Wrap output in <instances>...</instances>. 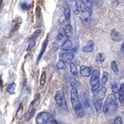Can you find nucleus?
<instances>
[{
  "mask_svg": "<svg viewBox=\"0 0 124 124\" xmlns=\"http://www.w3.org/2000/svg\"><path fill=\"white\" fill-rule=\"evenodd\" d=\"M70 100L75 115L79 118L83 117L85 116V112H84L83 109V105H82L81 102L79 100L78 90L75 88H72L70 90Z\"/></svg>",
  "mask_w": 124,
  "mask_h": 124,
  "instance_id": "obj_1",
  "label": "nucleus"
},
{
  "mask_svg": "<svg viewBox=\"0 0 124 124\" xmlns=\"http://www.w3.org/2000/svg\"><path fill=\"white\" fill-rule=\"evenodd\" d=\"M117 108H118V104H117L116 96L114 94H109L103 106V113H105L107 115L113 116L117 113Z\"/></svg>",
  "mask_w": 124,
  "mask_h": 124,
  "instance_id": "obj_2",
  "label": "nucleus"
},
{
  "mask_svg": "<svg viewBox=\"0 0 124 124\" xmlns=\"http://www.w3.org/2000/svg\"><path fill=\"white\" fill-rule=\"evenodd\" d=\"M106 91H107L106 88L102 87L101 89L93 92V94L92 96L93 103V104H94L95 109L98 113H100L102 108H102V102H103V99H104V97H105Z\"/></svg>",
  "mask_w": 124,
  "mask_h": 124,
  "instance_id": "obj_3",
  "label": "nucleus"
},
{
  "mask_svg": "<svg viewBox=\"0 0 124 124\" xmlns=\"http://www.w3.org/2000/svg\"><path fill=\"white\" fill-rule=\"evenodd\" d=\"M100 72L99 70H94L91 74L90 78V86L91 90L93 92L97 91L100 88Z\"/></svg>",
  "mask_w": 124,
  "mask_h": 124,
  "instance_id": "obj_4",
  "label": "nucleus"
},
{
  "mask_svg": "<svg viewBox=\"0 0 124 124\" xmlns=\"http://www.w3.org/2000/svg\"><path fill=\"white\" fill-rule=\"evenodd\" d=\"M55 103H56V104L58 105V107H59L60 108L62 109V110H65V111H67L68 108H67L66 101H65V98L64 93H62L61 91L59 90L55 93Z\"/></svg>",
  "mask_w": 124,
  "mask_h": 124,
  "instance_id": "obj_5",
  "label": "nucleus"
},
{
  "mask_svg": "<svg viewBox=\"0 0 124 124\" xmlns=\"http://www.w3.org/2000/svg\"><path fill=\"white\" fill-rule=\"evenodd\" d=\"M50 118V114L47 112H41L38 113L36 117L37 124H47Z\"/></svg>",
  "mask_w": 124,
  "mask_h": 124,
  "instance_id": "obj_6",
  "label": "nucleus"
},
{
  "mask_svg": "<svg viewBox=\"0 0 124 124\" xmlns=\"http://www.w3.org/2000/svg\"><path fill=\"white\" fill-rule=\"evenodd\" d=\"M74 57H75L74 53L70 52V51H65L64 53L60 54V60L63 61L64 62H71Z\"/></svg>",
  "mask_w": 124,
  "mask_h": 124,
  "instance_id": "obj_7",
  "label": "nucleus"
},
{
  "mask_svg": "<svg viewBox=\"0 0 124 124\" xmlns=\"http://www.w3.org/2000/svg\"><path fill=\"white\" fill-rule=\"evenodd\" d=\"M91 14H92V10L91 9L87 8H85V6L82 8L80 17H81V19L83 20V21H87V20L90 17Z\"/></svg>",
  "mask_w": 124,
  "mask_h": 124,
  "instance_id": "obj_8",
  "label": "nucleus"
},
{
  "mask_svg": "<svg viewBox=\"0 0 124 124\" xmlns=\"http://www.w3.org/2000/svg\"><path fill=\"white\" fill-rule=\"evenodd\" d=\"M79 73L82 76H85V77H89L91 76V69L90 67H88L85 66V65H82L79 69Z\"/></svg>",
  "mask_w": 124,
  "mask_h": 124,
  "instance_id": "obj_9",
  "label": "nucleus"
},
{
  "mask_svg": "<svg viewBox=\"0 0 124 124\" xmlns=\"http://www.w3.org/2000/svg\"><path fill=\"white\" fill-rule=\"evenodd\" d=\"M93 50H94V42L93 40H89L83 47V51L85 52H92Z\"/></svg>",
  "mask_w": 124,
  "mask_h": 124,
  "instance_id": "obj_10",
  "label": "nucleus"
},
{
  "mask_svg": "<svg viewBox=\"0 0 124 124\" xmlns=\"http://www.w3.org/2000/svg\"><path fill=\"white\" fill-rule=\"evenodd\" d=\"M61 49L64 50L65 51H70L73 49V42L68 38L66 41H65L63 44L61 45Z\"/></svg>",
  "mask_w": 124,
  "mask_h": 124,
  "instance_id": "obj_11",
  "label": "nucleus"
},
{
  "mask_svg": "<svg viewBox=\"0 0 124 124\" xmlns=\"http://www.w3.org/2000/svg\"><path fill=\"white\" fill-rule=\"evenodd\" d=\"M21 24H22V18L20 17H17L13 22V24H12V32H14V31H17L20 27V26H21Z\"/></svg>",
  "mask_w": 124,
  "mask_h": 124,
  "instance_id": "obj_12",
  "label": "nucleus"
},
{
  "mask_svg": "<svg viewBox=\"0 0 124 124\" xmlns=\"http://www.w3.org/2000/svg\"><path fill=\"white\" fill-rule=\"evenodd\" d=\"M83 1L84 0H76L75 3V13L79 14L81 13L82 8H83Z\"/></svg>",
  "mask_w": 124,
  "mask_h": 124,
  "instance_id": "obj_13",
  "label": "nucleus"
},
{
  "mask_svg": "<svg viewBox=\"0 0 124 124\" xmlns=\"http://www.w3.org/2000/svg\"><path fill=\"white\" fill-rule=\"evenodd\" d=\"M48 38H49V37H47L46 38L45 41H44L43 44H42V47H41V51H40V53H39L38 57H37V62H39V61H40V60H41V57H42V55H43L44 52H45L46 48L47 45H48Z\"/></svg>",
  "mask_w": 124,
  "mask_h": 124,
  "instance_id": "obj_14",
  "label": "nucleus"
},
{
  "mask_svg": "<svg viewBox=\"0 0 124 124\" xmlns=\"http://www.w3.org/2000/svg\"><path fill=\"white\" fill-rule=\"evenodd\" d=\"M118 99L121 103H124V83L122 84L118 90Z\"/></svg>",
  "mask_w": 124,
  "mask_h": 124,
  "instance_id": "obj_15",
  "label": "nucleus"
},
{
  "mask_svg": "<svg viewBox=\"0 0 124 124\" xmlns=\"http://www.w3.org/2000/svg\"><path fill=\"white\" fill-rule=\"evenodd\" d=\"M82 100H83V106L85 108H89V97H88L87 93H82Z\"/></svg>",
  "mask_w": 124,
  "mask_h": 124,
  "instance_id": "obj_16",
  "label": "nucleus"
},
{
  "mask_svg": "<svg viewBox=\"0 0 124 124\" xmlns=\"http://www.w3.org/2000/svg\"><path fill=\"white\" fill-rule=\"evenodd\" d=\"M66 37V34H65V27H60L59 31H58V36H57V40L59 41H63V39Z\"/></svg>",
  "mask_w": 124,
  "mask_h": 124,
  "instance_id": "obj_17",
  "label": "nucleus"
},
{
  "mask_svg": "<svg viewBox=\"0 0 124 124\" xmlns=\"http://www.w3.org/2000/svg\"><path fill=\"white\" fill-rule=\"evenodd\" d=\"M110 36H111V38L113 39V41H118L119 40L121 39V36H120L119 32L117 31H116L115 29L112 30Z\"/></svg>",
  "mask_w": 124,
  "mask_h": 124,
  "instance_id": "obj_18",
  "label": "nucleus"
},
{
  "mask_svg": "<svg viewBox=\"0 0 124 124\" xmlns=\"http://www.w3.org/2000/svg\"><path fill=\"white\" fill-rule=\"evenodd\" d=\"M65 34H66L67 38H70V37L73 35V28H72V26L70 24H67V25L65 26Z\"/></svg>",
  "mask_w": 124,
  "mask_h": 124,
  "instance_id": "obj_19",
  "label": "nucleus"
},
{
  "mask_svg": "<svg viewBox=\"0 0 124 124\" xmlns=\"http://www.w3.org/2000/svg\"><path fill=\"white\" fill-rule=\"evenodd\" d=\"M64 15H65V18L66 21H69L70 18V8L69 5H65V8H64Z\"/></svg>",
  "mask_w": 124,
  "mask_h": 124,
  "instance_id": "obj_20",
  "label": "nucleus"
},
{
  "mask_svg": "<svg viewBox=\"0 0 124 124\" xmlns=\"http://www.w3.org/2000/svg\"><path fill=\"white\" fill-rule=\"evenodd\" d=\"M104 60H105L104 54L102 53V52L98 53V54H97V55H96V57H95V61L97 62L98 64L103 63V62L104 61Z\"/></svg>",
  "mask_w": 124,
  "mask_h": 124,
  "instance_id": "obj_21",
  "label": "nucleus"
},
{
  "mask_svg": "<svg viewBox=\"0 0 124 124\" xmlns=\"http://www.w3.org/2000/svg\"><path fill=\"white\" fill-rule=\"evenodd\" d=\"M111 69L113 71L115 75H118L119 70H118V67H117V64L115 61H113L111 62Z\"/></svg>",
  "mask_w": 124,
  "mask_h": 124,
  "instance_id": "obj_22",
  "label": "nucleus"
},
{
  "mask_svg": "<svg viewBox=\"0 0 124 124\" xmlns=\"http://www.w3.org/2000/svg\"><path fill=\"white\" fill-rule=\"evenodd\" d=\"M15 89H16V84L12 83L8 85L7 87V92L10 94H14L15 93Z\"/></svg>",
  "mask_w": 124,
  "mask_h": 124,
  "instance_id": "obj_23",
  "label": "nucleus"
},
{
  "mask_svg": "<svg viewBox=\"0 0 124 124\" xmlns=\"http://www.w3.org/2000/svg\"><path fill=\"white\" fill-rule=\"evenodd\" d=\"M70 72L73 75H78V70L76 68V65H75L72 61L70 62Z\"/></svg>",
  "mask_w": 124,
  "mask_h": 124,
  "instance_id": "obj_24",
  "label": "nucleus"
},
{
  "mask_svg": "<svg viewBox=\"0 0 124 124\" xmlns=\"http://www.w3.org/2000/svg\"><path fill=\"white\" fill-rule=\"evenodd\" d=\"M70 84L72 88H75V89H77L78 86H79V82L76 79V78L75 77H71L70 79Z\"/></svg>",
  "mask_w": 124,
  "mask_h": 124,
  "instance_id": "obj_25",
  "label": "nucleus"
},
{
  "mask_svg": "<svg viewBox=\"0 0 124 124\" xmlns=\"http://www.w3.org/2000/svg\"><path fill=\"white\" fill-rule=\"evenodd\" d=\"M83 5L87 8L92 10V8H93V0H84Z\"/></svg>",
  "mask_w": 124,
  "mask_h": 124,
  "instance_id": "obj_26",
  "label": "nucleus"
},
{
  "mask_svg": "<svg viewBox=\"0 0 124 124\" xmlns=\"http://www.w3.org/2000/svg\"><path fill=\"white\" fill-rule=\"evenodd\" d=\"M108 75L107 72H103V75H102V78H101V85H105L108 81Z\"/></svg>",
  "mask_w": 124,
  "mask_h": 124,
  "instance_id": "obj_27",
  "label": "nucleus"
},
{
  "mask_svg": "<svg viewBox=\"0 0 124 124\" xmlns=\"http://www.w3.org/2000/svg\"><path fill=\"white\" fill-rule=\"evenodd\" d=\"M56 67L58 70H63L65 68V62H64L63 61L60 60L56 64Z\"/></svg>",
  "mask_w": 124,
  "mask_h": 124,
  "instance_id": "obj_28",
  "label": "nucleus"
},
{
  "mask_svg": "<svg viewBox=\"0 0 124 124\" xmlns=\"http://www.w3.org/2000/svg\"><path fill=\"white\" fill-rule=\"evenodd\" d=\"M46 72H42L41 75V79H40V85L41 86H43L46 83Z\"/></svg>",
  "mask_w": 124,
  "mask_h": 124,
  "instance_id": "obj_29",
  "label": "nucleus"
},
{
  "mask_svg": "<svg viewBox=\"0 0 124 124\" xmlns=\"http://www.w3.org/2000/svg\"><path fill=\"white\" fill-rule=\"evenodd\" d=\"M41 29H37V31H35V32H34L32 35L31 36V37H30V40L31 39H33V40H36V38H37V37H38V36L40 35V34L41 33Z\"/></svg>",
  "mask_w": 124,
  "mask_h": 124,
  "instance_id": "obj_30",
  "label": "nucleus"
},
{
  "mask_svg": "<svg viewBox=\"0 0 124 124\" xmlns=\"http://www.w3.org/2000/svg\"><path fill=\"white\" fill-rule=\"evenodd\" d=\"M118 90H119L118 85H117V83H113V85H112V91H113V93H118Z\"/></svg>",
  "mask_w": 124,
  "mask_h": 124,
  "instance_id": "obj_31",
  "label": "nucleus"
},
{
  "mask_svg": "<svg viewBox=\"0 0 124 124\" xmlns=\"http://www.w3.org/2000/svg\"><path fill=\"white\" fill-rule=\"evenodd\" d=\"M35 45H36V41H35V40H33V39H31L30 40V41H29V44H28V47H27V51H31L32 48L35 46Z\"/></svg>",
  "mask_w": 124,
  "mask_h": 124,
  "instance_id": "obj_32",
  "label": "nucleus"
},
{
  "mask_svg": "<svg viewBox=\"0 0 124 124\" xmlns=\"http://www.w3.org/2000/svg\"><path fill=\"white\" fill-rule=\"evenodd\" d=\"M41 9L39 6H37V8H36V17L37 19H39L41 17Z\"/></svg>",
  "mask_w": 124,
  "mask_h": 124,
  "instance_id": "obj_33",
  "label": "nucleus"
},
{
  "mask_svg": "<svg viewBox=\"0 0 124 124\" xmlns=\"http://www.w3.org/2000/svg\"><path fill=\"white\" fill-rule=\"evenodd\" d=\"M22 113H23V108H22V106H20L18 110H17V117L18 119L20 118V117H21Z\"/></svg>",
  "mask_w": 124,
  "mask_h": 124,
  "instance_id": "obj_34",
  "label": "nucleus"
},
{
  "mask_svg": "<svg viewBox=\"0 0 124 124\" xmlns=\"http://www.w3.org/2000/svg\"><path fill=\"white\" fill-rule=\"evenodd\" d=\"M123 121H122V117H117L114 119V122H113V124H122Z\"/></svg>",
  "mask_w": 124,
  "mask_h": 124,
  "instance_id": "obj_35",
  "label": "nucleus"
},
{
  "mask_svg": "<svg viewBox=\"0 0 124 124\" xmlns=\"http://www.w3.org/2000/svg\"><path fill=\"white\" fill-rule=\"evenodd\" d=\"M21 7H22V9L23 10H27L30 8V5L27 3H23L21 4Z\"/></svg>",
  "mask_w": 124,
  "mask_h": 124,
  "instance_id": "obj_36",
  "label": "nucleus"
},
{
  "mask_svg": "<svg viewBox=\"0 0 124 124\" xmlns=\"http://www.w3.org/2000/svg\"><path fill=\"white\" fill-rule=\"evenodd\" d=\"M47 124H58V123L55 120H51V121H50Z\"/></svg>",
  "mask_w": 124,
  "mask_h": 124,
  "instance_id": "obj_37",
  "label": "nucleus"
},
{
  "mask_svg": "<svg viewBox=\"0 0 124 124\" xmlns=\"http://www.w3.org/2000/svg\"><path fill=\"white\" fill-rule=\"evenodd\" d=\"M3 6V0H0V9H2Z\"/></svg>",
  "mask_w": 124,
  "mask_h": 124,
  "instance_id": "obj_38",
  "label": "nucleus"
},
{
  "mask_svg": "<svg viewBox=\"0 0 124 124\" xmlns=\"http://www.w3.org/2000/svg\"><path fill=\"white\" fill-rule=\"evenodd\" d=\"M121 51H122V52H123V53L124 54V41H123V45H122Z\"/></svg>",
  "mask_w": 124,
  "mask_h": 124,
  "instance_id": "obj_39",
  "label": "nucleus"
},
{
  "mask_svg": "<svg viewBox=\"0 0 124 124\" xmlns=\"http://www.w3.org/2000/svg\"><path fill=\"white\" fill-rule=\"evenodd\" d=\"M2 81H3V80H2V77L0 76V88L3 87V84H2Z\"/></svg>",
  "mask_w": 124,
  "mask_h": 124,
  "instance_id": "obj_40",
  "label": "nucleus"
},
{
  "mask_svg": "<svg viewBox=\"0 0 124 124\" xmlns=\"http://www.w3.org/2000/svg\"><path fill=\"white\" fill-rule=\"evenodd\" d=\"M69 1H70V2H73L74 0H69Z\"/></svg>",
  "mask_w": 124,
  "mask_h": 124,
  "instance_id": "obj_41",
  "label": "nucleus"
}]
</instances>
